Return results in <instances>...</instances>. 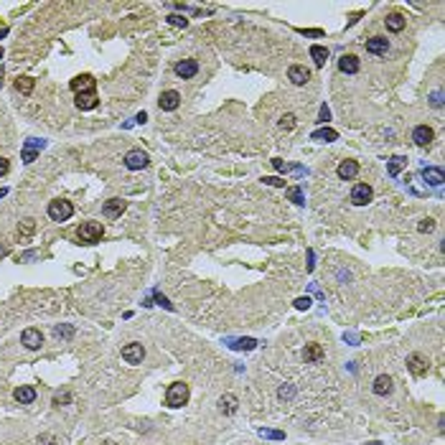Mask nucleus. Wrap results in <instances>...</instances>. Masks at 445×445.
Instances as JSON below:
<instances>
[{"mask_svg": "<svg viewBox=\"0 0 445 445\" xmlns=\"http://www.w3.org/2000/svg\"><path fill=\"white\" fill-rule=\"evenodd\" d=\"M260 435H262V438H272V440H282V438H285L280 430H262Z\"/></svg>", "mask_w": 445, "mask_h": 445, "instance_id": "nucleus-35", "label": "nucleus"}, {"mask_svg": "<svg viewBox=\"0 0 445 445\" xmlns=\"http://www.w3.org/2000/svg\"><path fill=\"white\" fill-rule=\"evenodd\" d=\"M328 120H331V109L323 104V107H321V112H318V122H328Z\"/></svg>", "mask_w": 445, "mask_h": 445, "instance_id": "nucleus-38", "label": "nucleus"}, {"mask_svg": "<svg viewBox=\"0 0 445 445\" xmlns=\"http://www.w3.org/2000/svg\"><path fill=\"white\" fill-rule=\"evenodd\" d=\"M356 173H359V163L356 161H344L339 166V178L341 181H351V178H356Z\"/></svg>", "mask_w": 445, "mask_h": 445, "instance_id": "nucleus-18", "label": "nucleus"}, {"mask_svg": "<svg viewBox=\"0 0 445 445\" xmlns=\"http://www.w3.org/2000/svg\"><path fill=\"white\" fill-rule=\"evenodd\" d=\"M56 440H54V435H43V438H38V445H54Z\"/></svg>", "mask_w": 445, "mask_h": 445, "instance_id": "nucleus-44", "label": "nucleus"}, {"mask_svg": "<svg viewBox=\"0 0 445 445\" xmlns=\"http://www.w3.org/2000/svg\"><path fill=\"white\" fill-rule=\"evenodd\" d=\"M265 183H270V186H285V181H282V178H275V176L265 178Z\"/></svg>", "mask_w": 445, "mask_h": 445, "instance_id": "nucleus-41", "label": "nucleus"}, {"mask_svg": "<svg viewBox=\"0 0 445 445\" xmlns=\"http://www.w3.org/2000/svg\"><path fill=\"white\" fill-rule=\"evenodd\" d=\"M20 341H23L26 349L36 351V349H41L43 336H41V331H38V328H26V331H23V336H20Z\"/></svg>", "mask_w": 445, "mask_h": 445, "instance_id": "nucleus-9", "label": "nucleus"}, {"mask_svg": "<svg viewBox=\"0 0 445 445\" xmlns=\"http://www.w3.org/2000/svg\"><path fill=\"white\" fill-rule=\"evenodd\" d=\"M417 229H420V232H433V229H435V221H433V219H422L420 224H417Z\"/></svg>", "mask_w": 445, "mask_h": 445, "instance_id": "nucleus-33", "label": "nucleus"}, {"mask_svg": "<svg viewBox=\"0 0 445 445\" xmlns=\"http://www.w3.org/2000/svg\"><path fill=\"white\" fill-rule=\"evenodd\" d=\"M405 23H407V20H405L402 13H392V15H387V28H389L392 33H399V31L405 28Z\"/></svg>", "mask_w": 445, "mask_h": 445, "instance_id": "nucleus-24", "label": "nucleus"}, {"mask_svg": "<svg viewBox=\"0 0 445 445\" xmlns=\"http://www.w3.org/2000/svg\"><path fill=\"white\" fill-rule=\"evenodd\" d=\"M36 229V224H33V219H23V224H20V232L23 234H31Z\"/></svg>", "mask_w": 445, "mask_h": 445, "instance_id": "nucleus-36", "label": "nucleus"}, {"mask_svg": "<svg viewBox=\"0 0 445 445\" xmlns=\"http://www.w3.org/2000/svg\"><path fill=\"white\" fill-rule=\"evenodd\" d=\"M150 163V158H148V153L145 150H130V153H125V166L130 168V171H143L145 166Z\"/></svg>", "mask_w": 445, "mask_h": 445, "instance_id": "nucleus-4", "label": "nucleus"}, {"mask_svg": "<svg viewBox=\"0 0 445 445\" xmlns=\"http://www.w3.org/2000/svg\"><path fill=\"white\" fill-rule=\"evenodd\" d=\"M272 166H275V168H277V171H282V168H285V166H282V161H280V158H275V161H272Z\"/></svg>", "mask_w": 445, "mask_h": 445, "instance_id": "nucleus-47", "label": "nucleus"}, {"mask_svg": "<svg viewBox=\"0 0 445 445\" xmlns=\"http://www.w3.org/2000/svg\"><path fill=\"white\" fill-rule=\"evenodd\" d=\"M405 166H407V161L402 158V155H394V158L389 161V168H387V171H389V176H399V171H402Z\"/></svg>", "mask_w": 445, "mask_h": 445, "instance_id": "nucleus-28", "label": "nucleus"}, {"mask_svg": "<svg viewBox=\"0 0 445 445\" xmlns=\"http://www.w3.org/2000/svg\"><path fill=\"white\" fill-rule=\"evenodd\" d=\"M104 216H109V219H117V216H122V211H125V201L122 198H109V201H104Z\"/></svg>", "mask_w": 445, "mask_h": 445, "instance_id": "nucleus-14", "label": "nucleus"}, {"mask_svg": "<svg viewBox=\"0 0 445 445\" xmlns=\"http://www.w3.org/2000/svg\"><path fill=\"white\" fill-rule=\"evenodd\" d=\"M237 407H239V402H237V397H234V394H224V397L219 399V410L224 412V415H234Z\"/></svg>", "mask_w": 445, "mask_h": 445, "instance_id": "nucleus-21", "label": "nucleus"}, {"mask_svg": "<svg viewBox=\"0 0 445 445\" xmlns=\"http://www.w3.org/2000/svg\"><path fill=\"white\" fill-rule=\"evenodd\" d=\"M430 102H433V107H443V92H435Z\"/></svg>", "mask_w": 445, "mask_h": 445, "instance_id": "nucleus-42", "label": "nucleus"}, {"mask_svg": "<svg viewBox=\"0 0 445 445\" xmlns=\"http://www.w3.org/2000/svg\"><path fill=\"white\" fill-rule=\"evenodd\" d=\"M280 127L282 130H293L295 127V115H282L280 117Z\"/></svg>", "mask_w": 445, "mask_h": 445, "instance_id": "nucleus-32", "label": "nucleus"}, {"mask_svg": "<svg viewBox=\"0 0 445 445\" xmlns=\"http://www.w3.org/2000/svg\"><path fill=\"white\" fill-rule=\"evenodd\" d=\"M43 145H46V143H43V140H36V138H31V140L26 143V148H31V150H41Z\"/></svg>", "mask_w": 445, "mask_h": 445, "instance_id": "nucleus-39", "label": "nucleus"}, {"mask_svg": "<svg viewBox=\"0 0 445 445\" xmlns=\"http://www.w3.org/2000/svg\"><path fill=\"white\" fill-rule=\"evenodd\" d=\"M359 66H361V64H359V59H356L354 54H346V56L339 59V69H341L344 74H356V72H359Z\"/></svg>", "mask_w": 445, "mask_h": 445, "instance_id": "nucleus-15", "label": "nucleus"}, {"mask_svg": "<svg viewBox=\"0 0 445 445\" xmlns=\"http://www.w3.org/2000/svg\"><path fill=\"white\" fill-rule=\"evenodd\" d=\"M308 305H310V298H298V300H295V308H298V310H305Z\"/></svg>", "mask_w": 445, "mask_h": 445, "instance_id": "nucleus-40", "label": "nucleus"}, {"mask_svg": "<svg viewBox=\"0 0 445 445\" xmlns=\"http://www.w3.org/2000/svg\"><path fill=\"white\" fill-rule=\"evenodd\" d=\"M186 402H188V384H183V382L171 384L168 392H166V405L168 407H183Z\"/></svg>", "mask_w": 445, "mask_h": 445, "instance_id": "nucleus-2", "label": "nucleus"}, {"mask_svg": "<svg viewBox=\"0 0 445 445\" xmlns=\"http://www.w3.org/2000/svg\"><path fill=\"white\" fill-rule=\"evenodd\" d=\"M72 214H74L72 201L56 198V201H51V204H49V216H51L54 221H66V219H72Z\"/></svg>", "mask_w": 445, "mask_h": 445, "instance_id": "nucleus-3", "label": "nucleus"}, {"mask_svg": "<svg viewBox=\"0 0 445 445\" xmlns=\"http://www.w3.org/2000/svg\"><path fill=\"white\" fill-rule=\"evenodd\" d=\"M422 176H425V181H428L430 186H440V183L445 181V176H443L440 168H425V171H422Z\"/></svg>", "mask_w": 445, "mask_h": 445, "instance_id": "nucleus-25", "label": "nucleus"}, {"mask_svg": "<svg viewBox=\"0 0 445 445\" xmlns=\"http://www.w3.org/2000/svg\"><path fill=\"white\" fill-rule=\"evenodd\" d=\"M8 168H10V166H8V161L3 158V155H0V176H5V173H8Z\"/></svg>", "mask_w": 445, "mask_h": 445, "instance_id": "nucleus-45", "label": "nucleus"}, {"mask_svg": "<svg viewBox=\"0 0 445 445\" xmlns=\"http://www.w3.org/2000/svg\"><path fill=\"white\" fill-rule=\"evenodd\" d=\"M412 140H415L417 148H428V145L435 140V132H433V127H428V125H417V127L412 130Z\"/></svg>", "mask_w": 445, "mask_h": 445, "instance_id": "nucleus-7", "label": "nucleus"}, {"mask_svg": "<svg viewBox=\"0 0 445 445\" xmlns=\"http://www.w3.org/2000/svg\"><path fill=\"white\" fill-rule=\"evenodd\" d=\"M99 104L97 92H89V94H77V107L79 109H94Z\"/></svg>", "mask_w": 445, "mask_h": 445, "instance_id": "nucleus-22", "label": "nucleus"}, {"mask_svg": "<svg viewBox=\"0 0 445 445\" xmlns=\"http://www.w3.org/2000/svg\"><path fill=\"white\" fill-rule=\"evenodd\" d=\"M287 196H290L295 204H305V201H303V191H300V188H290V191H287Z\"/></svg>", "mask_w": 445, "mask_h": 445, "instance_id": "nucleus-34", "label": "nucleus"}, {"mask_svg": "<svg viewBox=\"0 0 445 445\" xmlns=\"http://www.w3.org/2000/svg\"><path fill=\"white\" fill-rule=\"evenodd\" d=\"M168 23H171V26H178V28H186V26H188V18H183V15H168Z\"/></svg>", "mask_w": 445, "mask_h": 445, "instance_id": "nucleus-31", "label": "nucleus"}, {"mask_svg": "<svg viewBox=\"0 0 445 445\" xmlns=\"http://www.w3.org/2000/svg\"><path fill=\"white\" fill-rule=\"evenodd\" d=\"M36 153H38V150L26 148V150H23V163H33V161H36Z\"/></svg>", "mask_w": 445, "mask_h": 445, "instance_id": "nucleus-37", "label": "nucleus"}, {"mask_svg": "<svg viewBox=\"0 0 445 445\" xmlns=\"http://www.w3.org/2000/svg\"><path fill=\"white\" fill-rule=\"evenodd\" d=\"M371 389H374V394H379V397L389 394V392H392V376H389V374H379V376L374 379V387H371Z\"/></svg>", "mask_w": 445, "mask_h": 445, "instance_id": "nucleus-16", "label": "nucleus"}, {"mask_svg": "<svg viewBox=\"0 0 445 445\" xmlns=\"http://www.w3.org/2000/svg\"><path fill=\"white\" fill-rule=\"evenodd\" d=\"M371 196H374V191H371L369 183H356V186L351 188V201H354L356 206H366V204L371 201Z\"/></svg>", "mask_w": 445, "mask_h": 445, "instance_id": "nucleus-6", "label": "nucleus"}, {"mask_svg": "<svg viewBox=\"0 0 445 445\" xmlns=\"http://www.w3.org/2000/svg\"><path fill=\"white\" fill-rule=\"evenodd\" d=\"M387 49H389V41L384 36H374V38L366 41V51L369 54H387Z\"/></svg>", "mask_w": 445, "mask_h": 445, "instance_id": "nucleus-17", "label": "nucleus"}, {"mask_svg": "<svg viewBox=\"0 0 445 445\" xmlns=\"http://www.w3.org/2000/svg\"><path fill=\"white\" fill-rule=\"evenodd\" d=\"M229 346H232V349H239V351H242V349H244V351H252V349L257 346V341H255V339H234V341H229Z\"/></svg>", "mask_w": 445, "mask_h": 445, "instance_id": "nucleus-27", "label": "nucleus"}, {"mask_svg": "<svg viewBox=\"0 0 445 445\" xmlns=\"http://www.w3.org/2000/svg\"><path fill=\"white\" fill-rule=\"evenodd\" d=\"M196 72H198V64L193 59H183L176 64V74L181 79H191V77H196Z\"/></svg>", "mask_w": 445, "mask_h": 445, "instance_id": "nucleus-11", "label": "nucleus"}, {"mask_svg": "<svg viewBox=\"0 0 445 445\" xmlns=\"http://www.w3.org/2000/svg\"><path fill=\"white\" fill-rule=\"evenodd\" d=\"M158 104H161V109H166V112H173V109H176L178 104H181V94L173 92V89H168V92H163V94H161Z\"/></svg>", "mask_w": 445, "mask_h": 445, "instance_id": "nucleus-13", "label": "nucleus"}, {"mask_svg": "<svg viewBox=\"0 0 445 445\" xmlns=\"http://www.w3.org/2000/svg\"><path fill=\"white\" fill-rule=\"evenodd\" d=\"M303 359H305V364H318L323 359V349L318 344H308L303 351Z\"/></svg>", "mask_w": 445, "mask_h": 445, "instance_id": "nucleus-19", "label": "nucleus"}, {"mask_svg": "<svg viewBox=\"0 0 445 445\" xmlns=\"http://www.w3.org/2000/svg\"><path fill=\"white\" fill-rule=\"evenodd\" d=\"M336 138H339V132L331 130V127H321V130H316L313 135H310V140H318V143H331Z\"/></svg>", "mask_w": 445, "mask_h": 445, "instance_id": "nucleus-23", "label": "nucleus"}, {"mask_svg": "<svg viewBox=\"0 0 445 445\" xmlns=\"http://www.w3.org/2000/svg\"><path fill=\"white\" fill-rule=\"evenodd\" d=\"M287 79H290L295 87H303V84L310 79V72L305 69V66L295 64V66H290V69H287Z\"/></svg>", "mask_w": 445, "mask_h": 445, "instance_id": "nucleus-12", "label": "nucleus"}, {"mask_svg": "<svg viewBox=\"0 0 445 445\" xmlns=\"http://www.w3.org/2000/svg\"><path fill=\"white\" fill-rule=\"evenodd\" d=\"M54 333H56L59 339H72V336H74V328H72V326H56Z\"/></svg>", "mask_w": 445, "mask_h": 445, "instance_id": "nucleus-30", "label": "nucleus"}, {"mask_svg": "<svg viewBox=\"0 0 445 445\" xmlns=\"http://www.w3.org/2000/svg\"><path fill=\"white\" fill-rule=\"evenodd\" d=\"M13 397H15V402H20V405H31L36 399V389L33 387H18L13 392Z\"/></svg>", "mask_w": 445, "mask_h": 445, "instance_id": "nucleus-20", "label": "nucleus"}, {"mask_svg": "<svg viewBox=\"0 0 445 445\" xmlns=\"http://www.w3.org/2000/svg\"><path fill=\"white\" fill-rule=\"evenodd\" d=\"M102 234H104V229H102L99 221H84V224L77 229V239L82 244H94V242L102 239Z\"/></svg>", "mask_w": 445, "mask_h": 445, "instance_id": "nucleus-1", "label": "nucleus"}, {"mask_svg": "<svg viewBox=\"0 0 445 445\" xmlns=\"http://www.w3.org/2000/svg\"><path fill=\"white\" fill-rule=\"evenodd\" d=\"M61 402H69V394H56V397H54V405H56V407H61Z\"/></svg>", "mask_w": 445, "mask_h": 445, "instance_id": "nucleus-43", "label": "nucleus"}, {"mask_svg": "<svg viewBox=\"0 0 445 445\" xmlns=\"http://www.w3.org/2000/svg\"><path fill=\"white\" fill-rule=\"evenodd\" d=\"M407 369L415 374V376H422V374H428L430 364L425 361V356H420V354H412L410 359H407Z\"/></svg>", "mask_w": 445, "mask_h": 445, "instance_id": "nucleus-10", "label": "nucleus"}, {"mask_svg": "<svg viewBox=\"0 0 445 445\" xmlns=\"http://www.w3.org/2000/svg\"><path fill=\"white\" fill-rule=\"evenodd\" d=\"M77 94H89V92H94V87H97V82H94V77L92 74H79V77H74L72 79V84H69Z\"/></svg>", "mask_w": 445, "mask_h": 445, "instance_id": "nucleus-5", "label": "nucleus"}, {"mask_svg": "<svg viewBox=\"0 0 445 445\" xmlns=\"http://www.w3.org/2000/svg\"><path fill=\"white\" fill-rule=\"evenodd\" d=\"M104 445H115V443H104Z\"/></svg>", "mask_w": 445, "mask_h": 445, "instance_id": "nucleus-50", "label": "nucleus"}, {"mask_svg": "<svg viewBox=\"0 0 445 445\" xmlns=\"http://www.w3.org/2000/svg\"><path fill=\"white\" fill-rule=\"evenodd\" d=\"M15 89L20 94H31L33 92V79L31 77H20L18 82H15Z\"/></svg>", "mask_w": 445, "mask_h": 445, "instance_id": "nucleus-29", "label": "nucleus"}, {"mask_svg": "<svg viewBox=\"0 0 445 445\" xmlns=\"http://www.w3.org/2000/svg\"><path fill=\"white\" fill-rule=\"evenodd\" d=\"M0 59H3V49H0Z\"/></svg>", "mask_w": 445, "mask_h": 445, "instance_id": "nucleus-49", "label": "nucleus"}, {"mask_svg": "<svg viewBox=\"0 0 445 445\" xmlns=\"http://www.w3.org/2000/svg\"><path fill=\"white\" fill-rule=\"evenodd\" d=\"M280 397H282V399H285V397H293V389H290V387H282V389H280Z\"/></svg>", "mask_w": 445, "mask_h": 445, "instance_id": "nucleus-46", "label": "nucleus"}, {"mask_svg": "<svg viewBox=\"0 0 445 445\" xmlns=\"http://www.w3.org/2000/svg\"><path fill=\"white\" fill-rule=\"evenodd\" d=\"M122 359H125L127 364H143V359H145L143 344H127V346L122 349Z\"/></svg>", "mask_w": 445, "mask_h": 445, "instance_id": "nucleus-8", "label": "nucleus"}, {"mask_svg": "<svg viewBox=\"0 0 445 445\" xmlns=\"http://www.w3.org/2000/svg\"><path fill=\"white\" fill-rule=\"evenodd\" d=\"M5 255H8V247H3V244H0V260H3Z\"/></svg>", "mask_w": 445, "mask_h": 445, "instance_id": "nucleus-48", "label": "nucleus"}, {"mask_svg": "<svg viewBox=\"0 0 445 445\" xmlns=\"http://www.w3.org/2000/svg\"><path fill=\"white\" fill-rule=\"evenodd\" d=\"M310 59H313V64H316V66H326L328 49H323V46H310Z\"/></svg>", "mask_w": 445, "mask_h": 445, "instance_id": "nucleus-26", "label": "nucleus"}]
</instances>
